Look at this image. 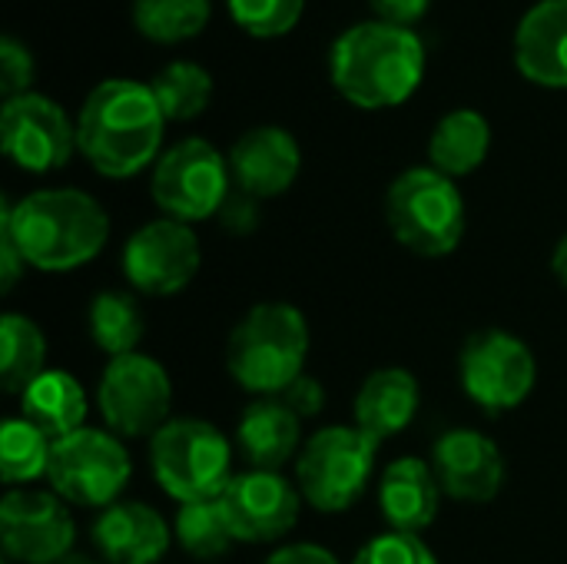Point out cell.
<instances>
[{
  "mask_svg": "<svg viewBox=\"0 0 567 564\" xmlns=\"http://www.w3.org/2000/svg\"><path fill=\"white\" fill-rule=\"evenodd\" d=\"M163 133L166 116L150 83L123 76L96 83L76 116V146L106 180H126L156 166Z\"/></svg>",
  "mask_w": 567,
  "mask_h": 564,
  "instance_id": "1",
  "label": "cell"
},
{
  "mask_svg": "<svg viewBox=\"0 0 567 564\" xmlns=\"http://www.w3.org/2000/svg\"><path fill=\"white\" fill-rule=\"evenodd\" d=\"M0 226L13 236L20 256L40 273H73L93 263L110 239L106 209L83 189H37L20 203L3 199Z\"/></svg>",
  "mask_w": 567,
  "mask_h": 564,
  "instance_id": "2",
  "label": "cell"
},
{
  "mask_svg": "<svg viewBox=\"0 0 567 564\" xmlns=\"http://www.w3.org/2000/svg\"><path fill=\"white\" fill-rule=\"evenodd\" d=\"M329 76L339 96L352 106L389 110L419 90L425 76V47L409 27L365 20L336 37Z\"/></svg>",
  "mask_w": 567,
  "mask_h": 564,
  "instance_id": "3",
  "label": "cell"
},
{
  "mask_svg": "<svg viewBox=\"0 0 567 564\" xmlns=\"http://www.w3.org/2000/svg\"><path fill=\"white\" fill-rule=\"evenodd\" d=\"M309 359V322L289 302L252 306L229 332L226 369L233 382L256 399L282 396Z\"/></svg>",
  "mask_w": 567,
  "mask_h": 564,
  "instance_id": "4",
  "label": "cell"
},
{
  "mask_svg": "<svg viewBox=\"0 0 567 564\" xmlns=\"http://www.w3.org/2000/svg\"><path fill=\"white\" fill-rule=\"evenodd\" d=\"M385 223L392 239L425 259H442L465 236V199L452 176L432 166L399 173L385 189Z\"/></svg>",
  "mask_w": 567,
  "mask_h": 564,
  "instance_id": "5",
  "label": "cell"
},
{
  "mask_svg": "<svg viewBox=\"0 0 567 564\" xmlns=\"http://www.w3.org/2000/svg\"><path fill=\"white\" fill-rule=\"evenodd\" d=\"M150 469L179 505L213 502L233 482V445L206 419H169L150 439Z\"/></svg>",
  "mask_w": 567,
  "mask_h": 564,
  "instance_id": "6",
  "label": "cell"
},
{
  "mask_svg": "<svg viewBox=\"0 0 567 564\" xmlns=\"http://www.w3.org/2000/svg\"><path fill=\"white\" fill-rule=\"evenodd\" d=\"M379 442L359 425H326L302 445L296 459V485L302 502L322 515L349 512L369 489Z\"/></svg>",
  "mask_w": 567,
  "mask_h": 564,
  "instance_id": "7",
  "label": "cell"
},
{
  "mask_svg": "<svg viewBox=\"0 0 567 564\" xmlns=\"http://www.w3.org/2000/svg\"><path fill=\"white\" fill-rule=\"evenodd\" d=\"M233 193L229 160L203 136H186L169 146L150 176L153 203L179 223H203L219 216L226 196Z\"/></svg>",
  "mask_w": 567,
  "mask_h": 564,
  "instance_id": "8",
  "label": "cell"
},
{
  "mask_svg": "<svg viewBox=\"0 0 567 564\" xmlns=\"http://www.w3.org/2000/svg\"><path fill=\"white\" fill-rule=\"evenodd\" d=\"M96 409L106 432L120 439H153L173 409V382L163 362L143 352L116 356L100 372Z\"/></svg>",
  "mask_w": 567,
  "mask_h": 564,
  "instance_id": "9",
  "label": "cell"
},
{
  "mask_svg": "<svg viewBox=\"0 0 567 564\" xmlns=\"http://www.w3.org/2000/svg\"><path fill=\"white\" fill-rule=\"evenodd\" d=\"M133 475V462L120 435L103 429H80L50 452L47 482L66 505L110 509Z\"/></svg>",
  "mask_w": 567,
  "mask_h": 564,
  "instance_id": "10",
  "label": "cell"
},
{
  "mask_svg": "<svg viewBox=\"0 0 567 564\" xmlns=\"http://www.w3.org/2000/svg\"><path fill=\"white\" fill-rule=\"evenodd\" d=\"M458 379L465 396L488 416L518 409L538 382V362L525 339L505 329L472 332L458 356Z\"/></svg>",
  "mask_w": 567,
  "mask_h": 564,
  "instance_id": "11",
  "label": "cell"
},
{
  "mask_svg": "<svg viewBox=\"0 0 567 564\" xmlns=\"http://www.w3.org/2000/svg\"><path fill=\"white\" fill-rule=\"evenodd\" d=\"M203 266V249L189 223L159 216L143 223L123 246V276L140 296H176Z\"/></svg>",
  "mask_w": 567,
  "mask_h": 564,
  "instance_id": "12",
  "label": "cell"
},
{
  "mask_svg": "<svg viewBox=\"0 0 567 564\" xmlns=\"http://www.w3.org/2000/svg\"><path fill=\"white\" fill-rule=\"evenodd\" d=\"M3 156L27 173H53L70 163L76 146V123L60 103L43 93L3 100L0 110Z\"/></svg>",
  "mask_w": 567,
  "mask_h": 564,
  "instance_id": "13",
  "label": "cell"
},
{
  "mask_svg": "<svg viewBox=\"0 0 567 564\" xmlns=\"http://www.w3.org/2000/svg\"><path fill=\"white\" fill-rule=\"evenodd\" d=\"M76 525L56 492L7 489L0 502V545L7 562L56 564L73 552Z\"/></svg>",
  "mask_w": 567,
  "mask_h": 564,
  "instance_id": "14",
  "label": "cell"
},
{
  "mask_svg": "<svg viewBox=\"0 0 567 564\" xmlns=\"http://www.w3.org/2000/svg\"><path fill=\"white\" fill-rule=\"evenodd\" d=\"M219 505L236 542L269 545L296 529L302 512V492L282 472L246 469L233 475V482L219 495Z\"/></svg>",
  "mask_w": 567,
  "mask_h": 564,
  "instance_id": "15",
  "label": "cell"
},
{
  "mask_svg": "<svg viewBox=\"0 0 567 564\" xmlns=\"http://www.w3.org/2000/svg\"><path fill=\"white\" fill-rule=\"evenodd\" d=\"M432 469L442 492L465 505L495 502L505 489V455L478 429H449L432 445Z\"/></svg>",
  "mask_w": 567,
  "mask_h": 564,
  "instance_id": "16",
  "label": "cell"
},
{
  "mask_svg": "<svg viewBox=\"0 0 567 564\" xmlns=\"http://www.w3.org/2000/svg\"><path fill=\"white\" fill-rule=\"evenodd\" d=\"M226 160H229L233 186L256 199L282 196L302 170V150L296 136L272 123L246 130L233 143Z\"/></svg>",
  "mask_w": 567,
  "mask_h": 564,
  "instance_id": "17",
  "label": "cell"
},
{
  "mask_svg": "<svg viewBox=\"0 0 567 564\" xmlns=\"http://www.w3.org/2000/svg\"><path fill=\"white\" fill-rule=\"evenodd\" d=\"M90 535L106 564H156L173 542V529L146 502H113L100 512Z\"/></svg>",
  "mask_w": 567,
  "mask_h": 564,
  "instance_id": "18",
  "label": "cell"
},
{
  "mask_svg": "<svg viewBox=\"0 0 567 564\" xmlns=\"http://www.w3.org/2000/svg\"><path fill=\"white\" fill-rule=\"evenodd\" d=\"M236 449L249 469L279 472L302 452V419L279 399H252L236 422Z\"/></svg>",
  "mask_w": 567,
  "mask_h": 564,
  "instance_id": "19",
  "label": "cell"
},
{
  "mask_svg": "<svg viewBox=\"0 0 567 564\" xmlns=\"http://www.w3.org/2000/svg\"><path fill=\"white\" fill-rule=\"evenodd\" d=\"M515 63L525 80L551 90L567 86V0L535 3L515 30Z\"/></svg>",
  "mask_w": 567,
  "mask_h": 564,
  "instance_id": "20",
  "label": "cell"
},
{
  "mask_svg": "<svg viewBox=\"0 0 567 564\" xmlns=\"http://www.w3.org/2000/svg\"><path fill=\"white\" fill-rule=\"evenodd\" d=\"M442 495L445 492L435 479L432 462L419 455L395 459L379 482V509L389 522V532H425L439 519Z\"/></svg>",
  "mask_w": 567,
  "mask_h": 564,
  "instance_id": "21",
  "label": "cell"
},
{
  "mask_svg": "<svg viewBox=\"0 0 567 564\" xmlns=\"http://www.w3.org/2000/svg\"><path fill=\"white\" fill-rule=\"evenodd\" d=\"M419 402H422V389L409 369L402 366L375 369L365 376V382L355 392V425L382 445L385 439H395L415 422Z\"/></svg>",
  "mask_w": 567,
  "mask_h": 564,
  "instance_id": "22",
  "label": "cell"
},
{
  "mask_svg": "<svg viewBox=\"0 0 567 564\" xmlns=\"http://www.w3.org/2000/svg\"><path fill=\"white\" fill-rule=\"evenodd\" d=\"M20 416L33 422L53 442L83 429L86 419V392L66 369H47L23 396Z\"/></svg>",
  "mask_w": 567,
  "mask_h": 564,
  "instance_id": "23",
  "label": "cell"
},
{
  "mask_svg": "<svg viewBox=\"0 0 567 564\" xmlns=\"http://www.w3.org/2000/svg\"><path fill=\"white\" fill-rule=\"evenodd\" d=\"M492 150V126L478 110L445 113L429 136V166L458 180L475 173Z\"/></svg>",
  "mask_w": 567,
  "mask_h": 564,
  "instance_id": "24",
  "label": "cell"
},
{
  "mask_svg": "<svg viewBox=\"0 0 567 564\" xmlns=\"http://www.w3.org/2000/svg\"><path fill=\"white\" fill-rule=\"evenodd\" d=\"M47 372V339L30 316L3 312L0 319V382L3 392L23 396Z\"/></svg>",
  "mask_w": 567,
  "mask_h": 564,
  "instance_id": "25",
  "label": "cell"
},
{
  "mask_svg": "<svg viewBox=\"0 0 567 564\" xmlns=\"http://www.w3.org/2000/svg\"><path fill=\"white\" fill-rule=\"evenodd\" d=\"M90 339L93 346L116 359V356H130L136 352V346L143 342L146 322H143V309L136 302L133 293L126 289H103L93 296L90 302Z\"/></svg>",
  "mask_w": 567,
  "mask_h": 564,
  "instance_id": "26",
  "label": "cell"
},
{
  "mask_svg": "<svg viewBox=\"0 0 567 564\" xmlns=\"http://www.w3.org/2000/svg\"><path fill=\"white\" fill-rule=\"evenodd\" d=\"M53 439L43 435L23 416H13L0 429V475L7 489H27L50 472Z\"/></svg>",
  "mask_w": 567,
  "mask_h": 564,
  "instance_id": "27",
  "label": "cell"
},
{
  "mask_svg": "<svg viewBox=\"0 0 567 564\" xmlns=\"http://www.w3.org/2000/svg\"><path fill=\"white\" fill-rule=\"evenodd\" d=\"M150 90L166 120H196L213 100V76L196 60H173L153 80Z\"/></svg>",
  "mask_w": 567,
  "mask_h": 564,
  "instance_id": "28",
  "label": "cell"
},
{
  "mask_svg": "<svg viewBox=\"0 0 567 564\" xmlns=\"http://www.w3.org/2000/svg\"><path fill=\"white\" fill-rule=\"evenodd\" d=\"M209 0H133V27L153 43H183L206 30Z\"/></svg>",
  "mask_w": 567,
  "mask_h": 564,
  "instance_id": "29",
  "label": "cell"
},
{
  "mask_svg": "<svg viewBox=\"0 0 567 564\" xmlns=\"http://www.w3.org/2000/svg\"><path fill=\"white\" fill-rule=\"evenodd\" d=\"M173 539L176 545L199 558V562H213V558H223L229 548H233V529L223 515V505L219 499L213 502H186L179 505L176 512V522H173Z\"/></svg>",
  "mask_w": 567,
  "mask_h": 564,
  "instance_id": "30",
  "label": "cell"
},
{
  "mask_svg": "<svg viewBox=\"0 0 567 564\" xmlns=\"http://www.w3.org/2000/svg\"><path fill=\"white\" fill-rule=\"evenodd\" d=\"M229 17L236 27H243L249 37H282L289 33L306 10V0H226Z\"/></svg>",
  "mask_w": 567,
  "mask_h": 564,
  "instance_id": "31",
  "label": "cell"
},
{
  "mask_svg": "<svg viewBox=\"0 0 567 564\" xmlns=\"http://www.w3.org/2000/svg\"><path fill=\"white\" fill-rule=\"evenodd\" d=\"M349 564H439V558L419 535L385 532L365 542Z\"/></svg>",
  "mask_w": 567,
  "mask_h": 564,
  "instance_id": "32",
  "label": "cell"
},
{
  "mask_svg": "<svg viewBox=\"0 0 567 564\" xmlns=\"http://www.w3.org/2000/svg\"><path fill=\"white\" fill-rule=\"evenodd\" d=\"M30 83H33V53L20 40L3 37L0 40V90H3V100L30 93Z\"/></svg>",
  "mask_w": 567,
  "mask_h": 564,
  "instance_id": "33",
  "label": "cell"
},
{
  "mask_svg": "<svg viewBox=\"0 0 567 564\" xmlns=\"http://www.w3.org/2000/svg\"><path fill=\"white\" fill-rule=\"evenodd\" d=\"M259 203L262 199H256V196L233 186V193L226 196V203L219 209V223L236 236H249L259 226Z\"/></svg>",
  "mask_w": 567,
  "mask_h": 564,
  "instance_id": "34",
  "label": "cell"
},
{
  "mask_svg": "<svg viewBox=\"0 0 567 564\" xmlns=\"http://www.w3.org/2000/svg\"><path fill=\"white\" fill-rule=\"evenodd\" d=\"M299 419H312L326 409V389L316 376H299L282 396H279Z\"/></svg>",
  "mask_w": 567,
  "mask_h": 564,
  "instance_id": "35",
  "label": "cell"
},
{
  "mask_svg": "<svg viewBox=\"0 0 567 564\" xmlns=\"http://www.w3.org/2000/svg\"><path fill=\"white\" fill-rule=\"evenodd\" d=\"M372 3V10L379 13V20H385V23H395V27H415L425 13H429V7H432V0H369Z\"/></svg>",
  "mask_w": 567,
  "mask_h": 564,
  "instance_id": "36",
  "label": "cell"
},
{
  "mask_svg": "<svg viewBox=\"0 0 567 564\" xmlns=\"http://www.w3.org/2000/svg\"><path fill=\"white\" fill-rule=\"evenodd\" d=\"M266 564H342L329 548L322 545H312V542H292V545H282L276 548Z\"/></svg>",
  "mask_w": 567,
  "mask_h": 564,
  "instance_id": "37",
  "label": "cell"
},
{
  "mask_svg": "<svg viewBox=\"0 0 567 564\" xmlns=\"http://www.w3.org/2000/svg\"><path fill=\"white\" fill-rule=\"evenodd\" d=\"M23 269H27V259L20 256L13 236L0 226V289L10 293L17 286V279L23 276Z\"/></svg>",
  "mask_w": 567,
  "mask_h": 564,
  "instance_id": "38",
  "label": "cell"
},
{
  "mask_svg": "<svg viewBox=\"0 0 567 564\" xmlns=\"http://www.w3.org/2000/svg\"><path fill=\"white\" fill-rule=\"evenodd\" d=\"M551 273L558 276V283L567 289V233L558 239V246L551 253Z\"/></svg>",
  "mask_w": 567,
  "mask_h": 564,
  "instance_id": "39",
  "label": "cell"
},
{
  "mask_svg": "<svg viewBox=\"0 0 567 564\" xmlns=\"http://www.w3.org/2000/svg\"><path fill=\"white\" fill-rule=\"evenodd\" d=\"M56 564H103L100 558H93V555H83V552H70L63 562H56Z\"/></svg>",
  "mask_w": 567,
  "mask_h": 564,
  "instance_id": "40",
  "label": "cell"
}]
</instances>
